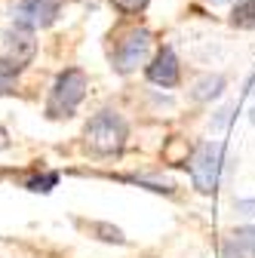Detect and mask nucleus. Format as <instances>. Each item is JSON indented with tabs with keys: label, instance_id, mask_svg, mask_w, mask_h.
Wrapping results in <instances>:
<instances>
[{
	"label": "nucleus",
	"instance_id": "nucleus-14",
	"mask_svg": "<svg viewBox=\"0 0 255 258\" xmlns=\"http://www.w3.org/2000/svg\"><path fill=\"white\" fill-rule=\"evenodd\" d=\"M237 212L252 218V215H255V200H237Z\"/></svg>",
	"mask_w": 255,
	"mask_h": 258
},
{
	"label": "nucleus",
	"instance_id": "nucleus-7",
	"mask_svg": "<svg viewBox=\"0 0 255 258\" xmlns=\"http://www.w3.org/2000/svg\"><path fill=\"white\" fill-rule=\"evenodd\" d=\"M7 40H10V58L16 61V64H25L28 58H31V52H34V40H31V28H25V25H19L16 31H10L7 34Z\"/></svg>",
	"mask_w": 255,
	"mask_h": 258
},
{
	"label": "nucleus",
	"instance_id": "nucleus-6",
	"mask_svg": "<svg viewBox=\"0 0 255 258\" xmlns=\"http://www.w3.org/2000/svg\"><path fill=\"white\" fill-rule=\"evenodd\" d=\"M148 80L157 86H175L178 83V58L169 46H163L148 64Z\"/></svg>",
	"mask_w": 255,
	"mask_h": 258
},
{
	"label": "nucleus",
	"instance_id": "nucleus-15",
	"mask_svg": "<svg viewBox=\"0 0 255 258\" xmlns=\"http://www.w3.org/2000/svg\"><path fill=\"white\" fill-rule=\"evenodd\" d=\"M231 111H234V108H221V111H218V117H215V126H225V123L231 120Z\"/></svg>",
	"mask_w": 255,
	"mask_h": 258
},
{
	"label": "nucleus",
	"instance_id": "nucleus-1",
	"mask_svg": "<svg viewBox=\"0 0 255 258\" xmlns=\"http://www.w3.org/2000/svg\"><path fill=\"white\" fill-rule=\"evenodd\" d=\"M190 181L200 194H215L221 184V175L231 166L228 160V148L221 142H203L197 145V151L190 154Z\"/></svg>",
	"mask_w": 255,
	"mask_h": 258
},
{
	"label": "nucleus",
	"instance_id": "nucleus-4",
	"mask_svg": "<svg viewBox=\"0 0 255 258\" xmlns=\"http://www.w3.org/2000/svg\"><path fill=\"white\" fill-rule=\"evenodd\" d=\"M148 46H151V34L145 28H136V31H130L120 43H117V52H114V64H117V71H133L136 64L145 58V52H148Z\"/></svg>",
	"mask_w": 255,
	"mask_h": 258
},
{
	"label": "nucleus",
	"instance_id": "nucleus-16",
	"mask_svg": "<svg viewBox=\"0 0 255 258\" xmlns=\"http://www.w3.org/2000/svg\"><path fill=\"white\" fill-rule=\"evenodd\" d=\"M206 4H212V7H221V4H228V0H206Z\"/></svg>",
	"mask_w": 255,
	"mask_h": 258
},
{
	"label": "nucleus",
	"instance_id": "nucleus-10",
	"mask_svg": "<svg viewBox=\"0 0 255 258\" xmlns=\"http://www.w3.org/2000/svg\"><path fill=\"white\" fill-rule=\"evenodd\" d=\"M19 71H22V64H16L13 58H0V92H10L13 89Z\"/></svg>",
	"mask_w": 255,
	"mask_h": 258
},
{
	"label": "nucleus",
	"instance_id": "nucleus-11",
	"mask_svg": "<svg viewBox=\"0 0 255 258\" xmlns=\"http://www.w3.org/2000/svg\"><path fill=\"white\" fill-rule=\"evenodd\" d=\"M234 243H237L240 249H249V252H255V228H237V234H234Z\"/></svg>",
	"mask_w": 255,
	"mask_h": 258
},
{
	"label": "nucleus",
	"instance_id": "nucleus-8",
	"mask_svg": "<svg viewBox=\"0 0 255 258\" xmlns=\"http://www.w3.org/2000/svg\"><path fill=\"white\" fill-rule=\"evenodd\" d=\"M221 89H225V77H221V74H209V77L194 83V92H190V95H194L197 102H212V99L221 95Z\"/></svg>",
	"mask_w": 255,
	"mask_h": 258
},
{
	"label": "nucleus",
	"instance_id": "nucleus-5",
	"mask_svg": "<svg viewBox=\"0 0 255 258\" xmlns=\"http://www.w3.org/2000/svg\"><path fill=\"white\" fill-rule=\"evenodd\" d=\"M58 16V0H22L16 7V22L25 28H46Z\"/></svg>",
	"mask_w": 255,
	"mask_h": 258
},
{
	"label": "nucleus",
	"instance_id": "nucleus-13",
	"mask_svg": "<svg viewBox=\"0 0 255 258\" xmlns=\"http://www.w3.org/2000/svg\"><path fill=\"white\" fill-rule=\"evenodd\" d=\"M55 181H58V175H55V172H49V175H43V178H34V181H28V187H31V190H49Z\"/></svg>",
	"mask_w": 255,
	"mask_h": 258
},
{
	"label": "nucleus",
	"instance_id": "nucleus-12",
	"mask_svg": "<svg viewBox=\"0 0 255 258\" xmlns=\"http://www.w3.org/2000/svg\"><path fill=\"white\" fill-rule=\"evenodd\" d=\"M111 4L120 10V13H139L148 7V0H111Z\"/></svg>",
	"mask_w": 255,
	"mask_h": 258
},
{
	"label": "nucleus",
	"instance_id": "nucleus-9",
	"mask_svg": "<svg viewBox=\"0 0 255 258\" xmlns=\"http://www.w3.org/2000/svg\"><path fill=\"white\" fill-rule=\"evenodd\" d=\"M231 25L243 31H255V0H243L231 13Z\"/></svg>",
	"mask_w": 255,
	"mask_h": 258
},
{
	"label": "nucleus",
	"instance_id": "nucleus-2",
	"mask_svg": "<svg viewBox=\"0 0 255 258\" xmlns=\"http://www.w3.org/2000/svg\"><path fill=\"white\" fill-rule=\"evenodd\" d=\"M126 145V120L117 111H99L86 126V148L92 154H120Z\"/></svg>",
	"mask_w": 255,
	"mask_h": 258
},
{
	"label": "nucleus",
	"instance_id": "nucleus-17",
	"mask_svg": "<svg viewBox=\"0 0 255 258\" xmlns=\"http://www.w3.org/2000/svg\"><path fill=\"white\" fill-rule=\"evenodd\" d=\"M249 120H252V126H255V108H252V111H249Z\"/></svg>",
	"mask_w": 255,
	"mask_h": 258
},
{
	"label": "nucleus",
	"instance_id": "nucleus-18",
	"mask_svg": "<svg viewBox=\"0 0 255 258\" xmlns=\"http://www.w3.org/2000/svg\"><path fill=\"white\" fill-rule=\"evenodd\" d=\"M249 92H252V95H255V77H252V83H249Z\"/></svg>",
	"mask_w": 255,
	"mask_h": 258
},
{
	"label": "nucleus",
	"instance_id": "nucleus-3",
	"mask_svg": "<svg viewBox=\"0 0 255 258\" xmlns=\"http://www.w3.org/2000/svg\"><path fill=\"white\" fill-rule=\"evenodd\" d=\"M86 95V74L80 68H68L61 71L52 83V92H49V102H46V114L52 120H61V117H71L77 111V105L83 102Z\"/></svg>",
	"mask_w": 255,
	"mask_h": 258
}]
</instances>
